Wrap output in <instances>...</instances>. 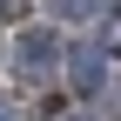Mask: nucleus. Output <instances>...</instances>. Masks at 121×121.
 <instances>
[{"instance_id":"obj_1","label":"nucleus","mask_w":121,"mask_h":121,"mask_svg":"<svg viewBox=\"0 0 121 121\" xmlns=\"http://www.w3.org/2000/svg\"><path fill=\"white\" fill-rule=\"evenodd\" d=\"M7 67H13V81H20V87H47L54 74L67 67V47H60L54 27H20L13 47H7Z\"/></svg>"},{"instance_id":"obj_2","label":"nucleus","mask_w":121,"mask_h":121,"mask_svg":"<svg viewBox=\"0 0 121 121\" xmlns=\"http://www.w3.org/2000/svg\"><path fill=\"white\" fill-rule=\"evenodd\" d=\"M67 67H74V74H67V87L87 101V94H101V81H108V67H114V60L87 40V47H74V54H67Z\"/></svg>"},{"instance_id":"obj_3","label":"nucleus","mask_w":121,"mask_h":121,"mask_svg":"<svg viewBox=\"0 0 121 121\" xmlns=\"http://www.w3.org/2000/svg\"><path fill=\"white\" fill-rule=\"evenodd\" d=\"M47 13H54V20H74V27H81V20H94V13H108V0H47Z\"/></svg>"},{"instance_id":"obj_4","label":"nucleus","mask_w":121,"mask_h":121,"mask_svg":"<svg viewBox=\"0 0 121 121\" xmlns=\"http://www.w3.org/2000/svg\"><path fill=\"white\" fill-rule=\"evenodd\" d=\"M94 47H101V54L121 67V7H108V13H101V34H94Z\"/></svg>"},{"instance_id":"obj_5","label":"nucleus","mask_w":121,"mask_h":121,"mask_svg":"<svg viewBox=\"0 0 121 121\" xmlns=\"http://www.w3.org/2000/svg\"><path fill=\"white\" fill-rule=\"evenodd\" d=\"M27 13V0H0V20H20Z\"/></svg>"},{"instance_id":"obj_6","label":"nucleus","mask_w":121,"mask_h":121,"mask_svg":"<svg viewBox=\"0 0 121 121\" xmlns=\"http://www.w3.org/2000/svg\"><path fill=\"white\" fill-rule=\"evenodd\" d=\"M0 121H20V108H13V101H0Z\"/></svg>"},{"instance_id":"obj_7","label":"nucleus","mask_w":121,"mask_h":121,"mask_svg":"<svg viewBox=\"0 0 121 121\" xmlns=\"http://www.w3.org/2000/svg\"><path fill=\"white\" fill-rule=\"evenodd\" d=\"M74 121H87V114H74Z\"/></svg>"}]
</instances>
